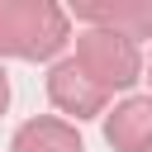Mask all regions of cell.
Masks as SVG:
<instances>
[{
    "label": "cell",
    "instance_id": "1",
    "mask_svg": "<svg viewBox=\"0 0 152 152\" xmlns=\"http://www.w3.org/2000/svg\"><path fill=\"white\" fill-rule=\"evenodd\" d=\"M71 43V10L52 0H0V57L52 62Z\"/></svg>",
    "mask_w": 152,
    "mask_h": 152
},
{
    "label": "cell",
    "instance_id": "2",
    "mask_svg": "<svg viewBox=\"0 0 152 152\" xmlns=\"http://www.w3.org/2000/svg\"><path fill=\"white\" fill-rule=\"evenodd\" d=\"M71 62H76L104 95L128 90V86L142 81V52H138V43H128V38H119V33H109V28H81Z\"/></svg>",
    "mask_w": 152,
    "mask_h": 152
},
{
    "label": "cell",
    "instance_id": "3",
    "mask_svg": "<svg viewBox=\"0 0 152 152\" xmlns=\"http://www.w3.org/2000/svg\"><path fill=\"white\" fill-rule=\"evenodd\" d=\"M48 100L66 114V119H104L109 114V95L71 62V57H62V62H52L48 66Z\"/></svg>",
    "mask_w": 152,
    "mask_h": 152
},
{
    "label": "cell",
    "instance_id": "4",
    "mask_svg": "<svg viewBox=\"0 0 152 152\" xmlns=\"http://www.w3.org/2000/svg\"><path fill=\"white\" fill-rule=\"evenodd\" d=\"M86 28H109L128 43L152 38V0H86L71 10Z\"/></svg>",
    "mask_w": 152,
    "mask_h": 152
},
{
    "label": "cell",
    "instance_id": "5",
    "mask_svg": "<svg viewBox=\"0 0 152 152\" xmlns=\"http://www.w3.org/2000/svg\"><path fill=\"white\" fill-rule=\"evenodd\" d=\"M104 142L114 152H152V90L128 95L104 114Z\"/></svg>",
    "mask_w": 152,
    "mask_h": 152
},
{
    "label": "cell",
    "instance_id": "6",
    "mask_svg": "<svg viewBox=\"0 0 152 152\" xmlns=\"http://www.w3.org/2000/svg\"><path fill=\"white\" fill-rule=\"evenodd\" d=\"M10 152H86L76 124L66 119H52V114H38V119H24L10 138Z\"/></svg>",
    "mask_w": 152,
    "mask_h": 152
},
{
    "label": "cell",
    "instance_id": "7",
    "mask_svg": "<svg viewBox=\"0 0 152 152\" xmlns=\"http://www.w3.org/2000/svg\"><path fill=\"white\" fill-rule=\"evenodd\" d=\"M10 109V76H5V66H0V114Z\"/></svg>",
    "mask_w": 152,
    "mask_h": 152
},
{
    "label": "cell",
    "instance_id": "8",
    "mask_svg": "<svg viewBox=\"0 0 152 152\" xmlns=\"http://www.w3.org/2000/svg\"><path fill=\"white\" fill-rule=\"evenodd\" d=\"M147 81H152V66H147Z\"/></svg>",
    "mask_w": 152,
    "mask_h": 152
}]
</instances>
